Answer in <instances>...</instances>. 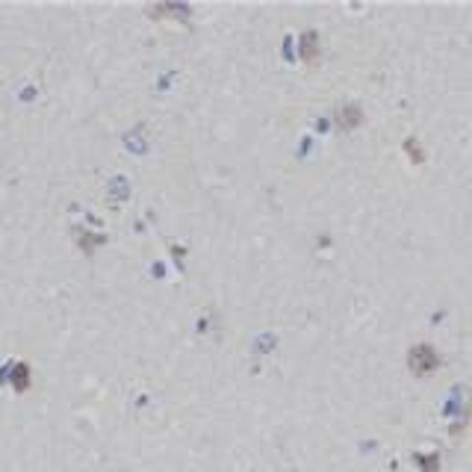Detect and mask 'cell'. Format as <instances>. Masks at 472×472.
<instances>
[{"label":"cell","mask_w":472,"mask_h":472,"mask_svg":"<svg viewBox=\"0 0 472 472\" xmlns=\"http://www.w3.org/2000/svg\"><path fill=\"white\" fill-rule=\"evenodd\" d=\"M77 242L83 245V251H86V254H91V251H95V245H101V236L89 233V230H77Z\"/></svg>","instance_id":"6"},{"label":"cell","mask_w":472,"mask_h":472,"mask_svg":"<svg viewBox=\"0 0 472 472\" xmlns=\"http://www.w3.org/2000/svg\"><path fill=\"white\" fill-rule=\"evenodd\" d=\"M12 384H15V390L30 387V366L27 363H15V369H12Z\"/></svg>","instance_id":"4"},{"label":"cell","mask_w":472,"mask_h":472,"mask_svg":"<svg viewBox=\"0 0 472 472\" xmlns=\"http://www.w3.org/2000/svg\"><path fill=\"white\" fill-rule=\"evenodd\" d=\"M322 42H319V33L316 30H304V36H301V59H304L307 65H316V59H319V54H322V47H319Z\"/></svg>","instance_id":"3"},{"label":"cell","mask_w":472,"mask_h":472,"mask_svg":"<svg viewBox=\"0 0 472 472\" xmlns=\"http://www.w3.org/2000/svg\"><path fill=\"white\" fill-rule=\"evenodd\" d=\"M334 118L339 130H354L363 121V110H360V103H346V107H337Z\"/></svg>","instance_id":"2"},{"label":"cell","mask_w":472,"mask_h":472,"mask_svg":"<svg viewBox=\"0 0 472 472\" xmlns=\"http://www.w3.org/2000/svg\"><path fill=\"white\" fill-rule=\"evenodd\" d=\"M440 366H443V357H440V351L431 343L411 346V351H408V369H411V375L428 378L431 372H437Z\"/></svg>","instance_id":"1"},{"label":"cell","mask_w":472,"mask_h":472,"mask_svg":"<svg viewBox=\"0 0 472 472\" xmlns=\"http://www.w3.org/2000/svg\"><path fill=\"white\" fill-rule=\"evenodd\" d=\"M404 151H408L413 165H422L425 163V151H422V145H419L416 139H404Z\"/></svg>","instance_id":"5"}]
</instances>
